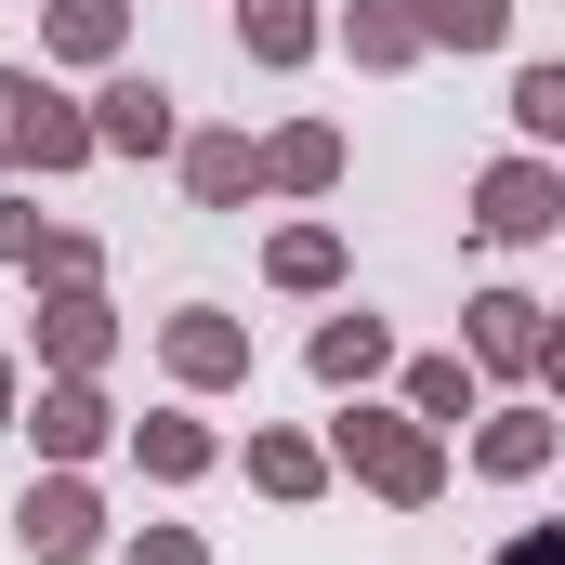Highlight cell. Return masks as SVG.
Masks as SVG:
<instances>
[{
	"mask_svg": "<svg viewBox=\"0 0 565 565\" xmlns=\"http://www.w3.org/2000/svg\"><path fill=\"white\" fill-rule=\"evenodd\" d=\"M526 119H540V132H565V79H526Z\"/></svg>",
	"mask_w": 565,
	"mask_h": 565,
	"instance_id": "obj_1",
	"label": "cell"
}]
</instances>
